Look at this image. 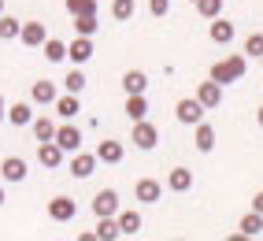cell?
<instances>
[{
	"label": "cell",
	"mask_w": 263,
	"mask_h": 241,
	"mask_svg": "<svg viewBox=\"0 0 263 241\" xmlns=\"http://www.w3.org/2000/svg\"><path fill=\"white\" fill-rule=\"evenodd\" d=\"M245 71H249V60L245 56H226V60H219V63H212V82H219V85H230V82H241L245 78Z\"/></svg>",
	"instance_id": "cell-1"
},
{
	"label": "cell",
	"mask_w": 263,
	"mask_h": 241,
	"mask_svg": "<svg viewBox=\"0 0 263 241\" xmlns=\"http://www.w3.org/2000/svg\"><path fill=\"white\" fill-rule=\"evenodd\" d=\"M204 112H208V108L200 104L197 97H182L178 104H174V119H178L182 126H197L200 119H204Z\"/></svg>",
	"instance_id": "cell-2"
},
{
	"label": "cell",
	"mask_w": 263,
	"mask_h": 241,
	"mask_svg": "<svg viewBox=\"0 0 263 241\" xmlns=\"http://www.w3.org/2000/svg\"><path fill=\"white\" fill-rule=\"evenodd\" d=\"M156 141H160V130H156L148 119H137L134 123V149H141V152H152Z\"/></svg>",
	"instance_id": "cell-3"
},
{
	"label": "cell",
	"mask_w": 263,
	"mask_h": 241,
	"mask_svg": "<svg viewBox=\"0 0 263 241\" xmlns=\"http://www.w3.org/2000/svg\"><path fill=\"white\" fill-rule=\"evenodd\" d=\"M63 160H67V152H63L56 141H37V163H41L45 171L63 167Z\"/></svg>",
	"instance_id": "cell-4"
},
{
	"label": "cell",
	"mask_w": 263,
	"mask_h": 241,
	"mask_svg": "<svg viewBox=\"0 0 263 241\" xmlns=\"http://www.w3.org/2000/svg\"><path fill=\"white\" fill-rule=\"evenodd\" d=\"M52 141H56V145L67 152V156H71V152H78V149H82V130H78V126H71V119H67L63 126H56V137H52Z\"/></svg>",
	"instance_id": "cell-5"
},
{
	"label": "cell",
	"mask_w": 263,
	"mask_h": 241,
	"mask_svg": "<svg viewBox=\"0 0 263 241\" xmlns=\"http://www.w3.org/2000/svg\"><path fill=\"white\" fill-rule=\"evenodd\" d=\"M93 38H82V33H74V41L67 45V60H71L74 67H82V63H89L93 60Z\"/></svg>",
	"instance_id": "cell-6"
},
{
	"label": "cell",
	"mask_w": 263,
	"mask_h": 241,
	"mask_svg": "<svg viewBox=\"0 0 263 241\" xmlns=\"http://www.w3.org/2000/svg\"><path fill=\"white\" fill-rule=\"evenodd\" d=\"M97 152H71V163H67V167H71V175L74 178H93V171H97Z\"/></svg>",
	"instance_id": "cell-7"
},
{
	"label": "cell",
	"mask_w": 263,
	"mask_h": 241,
	"mask_svg": "<svg viewBox=\"0 0 263 241\" xmlns=\"http://www.w3.org/2000/svg\"><path fill=\"white\" fill-rule=\"evenodd\" d=\"M74 215H78V204L71 197H52L48 200V219L52 223H71Z\"/></svg>",
	"instance_id": "cell-8"
},
{
	"label": "cell",
	"mask_w": 263,
	"mask_h": 241,
	"mask_svg": "<svg viewBox=\"0 0 263 241\" xmlns=\"http://www.w3.org/2000/svg\"><path fill=\"white\" fill-rule=\"evenodd\" d=\"M26 175H30V167H26L23 156H4L0 160V178L4 182H26Z\"/></svg>",
	"instance_id": "cell-9"
},
{
	"label": "cell",
	"mask_w": 263,
	"mask_h": 241,
	"mask_svg": "<svg viewBox=\"0 0 263 241\" xmlns=\"http://www.w3.org/2000/svg\"><path fill=\"white\" fill-rule=\"evenodd\" d=\"M115 223H119V234H122V237H137V234H141V227H145L141 212H134V208L115 212Z\"/></svg>",
	"instance_id": "cell-10"
},
{
	"label": "cell",
	"mask_w": 263,
	"mask_h": 241,
	"mask_svg": "<svg viewBox=\"0 0 263 241\" xmlns=\"http://www.w3.org/2000/svg\"><path fill=\"white\" fill-rule=\"evenodd\" d=\"M197 100H200L208 112H215V108L222 104V85H219V82H212V78L200 82V85H197Z\"/></svg>",
	"instance_id": "cell-11"
},
{
	"label": "cell",
	"mask_w": 263,
	"mask_h": 241,
	"mask_svg": "<svg viewBox=\"0 0 263 241\" xmlns=\"http://www.w3.org/2000/svg\"><path fill=\"white\" fill-rule=\"evenodd\" d=\"M56 97H60L56 93V82H48V78H41V82L30 85V104H45L48 108V104H56Z\"/></svg>",
	"instance_id": "cell-12"
},
{
	"label": "cell",
	"mask_w": 263,
	"mask_h": 241,
	"mask_svg": "<svg viewBox=\"0 0 263 241\" xmlns=\"http://www.w3.org/2000/svg\"><path fill=\"white\" fill-rule=\"evenodd\" d=\"M134 197L141 200V204H160L163 200V186L156 182V178H141V182L134 186Z\"/></svg>",
	"instance_id": "cell-13"
},
{
	"label": "cell",
	"mask_w": 263,
	"mask_h": 241,
	"mask_svg": "<svg viewBox=\"0 0 263 241\" xmlns=\"http://www.w3.org/2000/svg\"><path fill=\"white\" fill-rule=\"evenodd\" d=\"M208 38H212L215 45H230V41L237 38V26L226 23L222 15H219V19H212V26H208Z\"/></svg>",
	"instance_id": "cell-14"
},
{
	"label": "cell",
	"mask_w": 263,
	"mask_h": 241,
	"mask_svg": "<svg viewBox=\"0 0 263 241\" xmlns=\"http://www.w3.org/2000/svg\"><path fill=\"white\" fill-rule=\"evenodd\" d=\"M115 212H119V193L115 189H100L93 197V215L100 219V215H115Z\"/></svg>",
	"instance_id": "cell-15"
},
{
	"label": "cell",
	"mask_w": 263,
	"mask_h": 241,
	"mask_svg": "<svg viewBox=\"0 0 263 241\" xmlns=\"http://www.w3.org/2000/svg\"><path fill=\"white\" fill-rule=\"evenodd\" d=\"M215 141H219L215 126L200 119V123H197V134H193V145H197V152H212V149H215Z\"/></svg>",
	"instance_id": "cell-16"
},
{
	"label": "cell",
	"mask_w": 263,
	"mask_h": 241,
	"mask_svg": "<svg viewBox=\"0 0 263 241\" xmlns=\"http://www.w3.org/2000/svg\"><path fill=\"white\" fill-rule=\"evenodd\" d=\"M4 119L11 126H30V119H33V104H26V100H15V104H8Z\"/></svg>",
	"instance_id": "cell-17"
},
{
	"label": "cell",
	"mask_w": 263,
	"mask_h": 241,
	"mask_svg": "<svg viewBox=\"0 0 263 241\" xmlns=\"http://www.w3.org/2000/svg\"><path fill=\"white\" fill-rule=\"evenodd\" d=\"M45 23H23V30H19V41L26 45V48H41L45 45Z\"/></svg>",
	"instance_id": "cell-18"
},
{
	"label": "cell",
	"mask_w": 263,
	"mask_h": 241,
	"mask_svg": "<svg viewBox=\"0 0 263 241\" xmlns=\"http://www.w3.org/2000/svg\"><path fill=\"white\" fill-rule=\"evenodd\" d=\"M167 189H171V193H189V189H193V171L189 167H174L167 175Z\"/></svg>",
	"instance_id": "cell-19"
},
{
	"label": "cell",
	"mask_w": 263,
	"mask_h": 241,
	"mask_svg": "<svg viewBox=\"0 0 263 241\" xmlns=\"http://www.w3.org/2000/svg\"><path fill=\"white\" fill-rule=\"evenodd\" d=\"M126 119L130 123H137V119H148V100H145V93H126Z\"/></svg>",
	"instance_id": "cell-20"
},
{
	"label": "cell",
	"mask_w": 263,
	"mask_h": 241,
	"mask_svg": "<svg viewBox=\"0 0 263 241\" xmlns=\"http://www.w3.org/2000/svg\"><path fill=\"white\" fill-rule=\"evenodd\" d=\"M122 156H126L122 141H100V145H97V160H100V163H122Z\"/></svg>",
	"instance_id": "cell-21"
},
{
	"label": "cell",
	"mask_w": 263,
	"mask_h": 241,
	"mask_svg": "<svg viewBox=\"0 0 263 241\" xmlns=\"http://www.w3.org/2000/svg\"><path fill=\"white\" fill-rule=\"evenodd\" d=\"M56 115L60 119H74L78 112H82V100H78V93H63V97H56Z\"/></svg>",
	"instance_id": "cell-22"
},
{
	"label": "cell",
	"mask_w": 263,
	"mask_h": 241,
	"mask_svg": "<svg viewBox=\"0 0 263 241\" xmlns=\"http://www.w3.org/2000/svg\"><path fill=\"white\" fill-rule=\"evenodd\" d=\"M30 130H33L37 141H52V137H56V123H52L48 115H33L30 119Z\"/></svg>",
	"instance_id": "cell-23"
},
{
	"label": "cell",
	"mask_w": 263,
	"mask_h": 241,
	"mask_svg": "<svg viewBox=\"0 0 263 241\" xmlns=\"http://www.w3.org/2000/svg\"><path fill=\"white\" fill-rule=\"evenodd\" d=\"M237 234H241V237H259V234H263V215H259V212L241 215V223H237Z\"/></svg>",
	"instance_id": "cell-24"
},
{
	"label": "cell",
	"mask_w": 263,
	"mask_h": 241,
	"mask_svg": "<svg viewBox=\"0 0 263 241\" xmlns=\"http://www.w3.org/2000/svg\"><path fill=\"white\" fill-rule=\"evenodd\" d=\"M93 234H97V241H115V237H122V234H119V223H115V215H100Z\"/></svg>",
	"instance_id": "cell-25"
},
{
	"label": "cell",
	"mask_w": 263,
	"mask_h": 241,
	"mask_svg": "<svg viewBox=\"0 0 263 241\" xmlns=\"http://www.w3.org/2000/svg\"><path fill=\"white\" fill-rule=\"evenodd\" d=\"M122 89L126 93H145L148 89V75L145 71H126L122 75Z\"/></svg>",
	"instance_id": "cell-26"
},
{
	"label": "cell",
	"mask_w": 263,
	"mask_h": 241,
	"mask_svg": "<svg viewBox=\"0 0 263 241\" xmlns=\"http://www.w3.org/2000/svg\"><path fill=\"white\" fill-rule=\"evenodd\" d=\"M111 15L115 23H130L137 15V0H111Z\"/></svg>",
	"instance_id": "cell-27"
},
{
	"label": "cell",
	"mask_w": 263,
	"mask_h": 241,
	"mask_svg": "<svg viewBox=\"0 0 263 241\" xmlns=\"http://www.w3.org/2000/svg\"><path fill=\"white\" fill-rule=\"evenodd\" d=\"M19 30H23V23L15 19V15L0 11V41H15V38H19Z\"/></svg>",
	"instance_id": "cell-28"
},
{
	"label": "cell",
	"mask_w": 263,
	"mask_h": 241,
	"mask_svg": "<svg viewBox=\"0 0 263 241\" xmlns=\"http://www.w3.org/2000/svg\"><path fill=\"white\" fill-rule=\"evenodd\" d=\"M85 85H89V78H85V75L78 71V67H71V71H67V78H63V89L82 97V89H85Z\"/></svg>",
	"instance_id": "cell-29"
},
{
	"label": "cell",
	"mask_w": 263,
	"mask_h": 241,
	"mask_svg": "<svg viewBox=\"0 0 263 241\" xmlns=\"http://www.w3.org/2000/svg\"><path fill=\"white\" fill-rule=\"evenodd\" d=\"M193 8H197L200 19H219L222 15V0H193Z\"/></svg>",
	"instance_id": "cell-30"
},
{
	"label": "cell",
	"mask_w": 263,
	"mask_h": 241,
	"mask_svg": "<svg viewBox=\"0 0 263 241\" xmlns=\"http://www.w3.org/2000/svg\"><path fill=\"white\" fill-rule=\"evenodd\" d=\"M45 60L48 63H63L67 60V45L56 41V38H45Z\"/></svg>",
	"instance_id": "cell-31"
},
{
	"label": "cell",
	"mask_w": 263,
	"mask_h": 241,
	"mask_svg": "<svg viewBox=\"0 0 263 241\" xmlns=\"http://www.w3.org/2000/svg\"><path fill=\"white\" fill-rule=\"evenodd\" d=\"M97 30H100L97 15H74V33H82V38H93Z\"/></svg>",
	"instance_id": "cell-32"
},
{
	"label": "cell",
	"mask_w": 263,
	"mask_h": 241,
	"mask_svg": "<svg viewBox=\"0 0 263 241\" xmlns=\"http://www.w3.org/2000/svg\"><path fill=\"white\" fill-rule=\"evenodd\" d=\"M71 15H97V0H63Z\"/></svg>",
	"instance_id": "cell-33"
},
{
	"label": "cell",
	"mask_w": 263,
	"mask_h": 241,
	"mask_svg": "<svg viewBox=\"0 0 263 241\" xmlns=\"http://www.w3.org/2000/svg\"><path fill=\"white\" fill-rule=\"evenodd\" d=\"M245 56H252V60L263 56V33H249L245 38Z\"/></svg>",
	"instance_id": "cell-34"
},
{
	"label": "cell",
	"mask_w": 263,
	"mask_h": 241,
	"mask_svg": "<svg viewBox=\"0 0 263 241\" xmlns=\"http://www.w3.org/2000/svg\"><path fill=\"white\" fill-rule=\"evenodd\" d=\"M148 11H152V19H163L171 11V0H148Z\"/></svg>",
	"instance_id": "cell-35"
},
{
	"label": "cell",
	"mask_w": 263,
	"mask_h": 241,
	"mask_svg": "<svg viewBox=\"0 0 263 241\" xmlns=\"http://www.w3.org/2000/svg\"><path fill=\"white\" fill-rule=\"evenodd\" d=\"M252 212H259V215H263V189H259V193L252 197Z\"/></svg>",
	"instance_id": "cell-36"
},
{
	"label": "cell",
	"mask_w": 263,
	"mask_h": 241,
	"mask_svg": "<svg viewBox=\"0 0 263 241\" xmlns=\"http://www.w3.org/2000/svg\"><path fill=\"white\" fill-rule=\"evenodd\" d=\"M4 112H8V100L0 97V123H4Z\"/></svg>",
	"instance_id": "cell-37"
},
{
	"label": "cell",
	"mask_w": 263,
	"mask_h": 241,
	"mask_svg": "<svg viewBox=\"0 0 263 241\" xmlns=\"http://www.w3.org/2000/svg\"><path fill=\"white\" fill-rule=\"evenodd\" d=\"M256 123H259V130H263V104L256 108Z\"/></svg>",
	"instance_id": "cell-38"
},
{
	"label": "cell",
	"mask_w": 263,
	"mask_h": 241,
	"mask_svg": "<svg viewBox=\"0 0 263 241\" xmlns=\"http://www.w3.org/2000/svg\"><path fill=\"white\" fill-rule=\"evenodd\" d=\"M4 200H8V197H4V186H0V208H4Z\"/></svg>",
	"instance_id": "cell-39"
},
{
	"label": "cell",
	"mask_w": 263,
	"mask_h": 241,
	"mask_svg": "<svg viewBox=\"0 0 263 241\" xmlns=\"http://www.w3.org/2000/svg\"><path fill=\"white\" fill-rule=\"evenodd\" d=\"M0 11H4V0H0Z\"/></svg>",
	"instance_id": "cell-40"
},
{
	"label": "cell",
	"mask_w": 263,
	"mask_h": 241,
	"mask_svg": "<svg viewBox=\"0 0 263 241\" xmlns=\"http://www.w3.org/2000/svg\"><path fill=\"white\" fill-rule=\"evenodd\" d=\"M259 63H263V56H259Z\"/></svg>",
	"instance_id": "cell-41"
}]
</instances>
